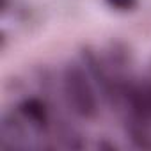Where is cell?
<instances>
[{
  "label": "cell",
  "mask_w": 151,
  "mask_h": 151,
  "mask_svg": "<svg viewBox=\"0 0 151 151\" xmlns=\"http://www.w3.org/2000/svg\"><path fill=\"white\" fill-rule=\"evenodd\" d=\"M60 91L66 107L82 121H94L100 114V93L80 59L68 60L60 71Z\"/></svg>",
  "instance_id": "cell-1"
},
{
  "label": "cell",
  "mask_w": 151,
  "mask_h": 151,
  "mask_svg": "<svg viewBox=\"0 0 151 151\" xmlns=\"http://www.w3.org/2000/svg\"><path fill=\"white\" fill-rule=\"evenodd\" d=\"M124 135L130 139L132 146L137 149H151V124L123 121Z\"/></svg>",
  "instance_id": "cell-5"
},
{
  "label": "cell",
  "mask_w": 151,
  "mask_h": 151,
  "mask_svg": "<svg viewBox=\"0 0 151 151\" xmlns=\"http://www.w3.org/2000/svg\"><path fill=\"white\" fill-rule=\"evenodd\" d=\"M78 59L86 66L89 77L93 78V82L100 93L101 101L117 109V105H119V82L124 75L123 77L117 75L116 69L109 64L105 53H101L100 50H96L89 45L80 48Z\"/></svg>",
  "instance_id": "cell-2"
},
{
  "label": "cell",
  "mask_w": 151,
  "mask_h": 151,
  "mask_svg": "<svg viewBox=\"0 0 151 151\" xmlns=\"http://www.w3.org/2000/svg\"><path fill=\"white\" fill-rule=\"evenodd\" d=\"M103 4L116 13H132L139 7V0H103Z\"/></svg>",
  "instance_id": "cell-6"
},
{
  "label": "cell",
  "mask_w": 151,
  "mask_h": 151,
  "mask_svg": "<svg viewBox=\"0 0 151 151\" xmlns=\"http://www.w3.org/2000/svg\"><path fill=\"white\" fill-rule=\"evenodd\" d=\"M14 110L22 116V119L30 126L36 135H48L55 128V114L52 103L46 96H23Z\"/></svg>",
  "instance_id": "cell-3"
},
{
  "label": "cell",
  "mask_w": 151,
  "mask_h": 151,
  "mask_svg": "<svg viewBox=\"0 0 151 151\" xmlns=\"http://www.w3.org/2000/svg\"><path fill=\"white\" fill-rule=\"evenodd\" d=\"M32 130L22 119L16 110H4L0 117V147L2 149H23L29 147V137Z\"/></svg>",
  "instance_id": "cell-4"
},
{
  "label": "cell",
  "mask_w": 151,
  "mask_h": 151,
  "mask_svg": "<svg viewBox=\"0 0 151 151\" xmlns=\"http://www.w3.org/2000/svg\"><path fill=\"white\" fill-rule=\"evenodd\" d=\"M144 91H146V98H147V105H149V112H151V77L144 80Z\"/></svg>",
  "instance_id": "cell-7"
}]
</instances>
